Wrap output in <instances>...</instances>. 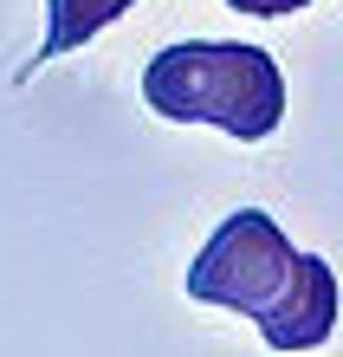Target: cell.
Masks as SVG:
<instances>
[{
	"label": "cell",
	"instance_id": "1",
	"mask_svg": "<svg viewBox=\"0 0 343 357\" xmlns=\"http://www.w3.org/2000/svg\"><path fill=\"white\" fill-rule=\"evenodd\" d=\"M188 299L246 312L272 351H317L337 331V273L324 254H298L266 208H240L188 266Z\"/></svg>",
	"mask_w": 343,
	"mask_h": 357
},
{
	"label": "cell",
	"instance_id": "2",
	"mask_svg": "<svg viewBox=\"0 0 343 357\" xmlns=\"http://www.w3.org/2000/svg\"><path fill=\"white\" fill-rule=\"evenodd\" d=\"M149 111L168 123H221L240 143H266L285 123V78L246 39H175L143 72Z\"/></svg>",
	"mask_w": 343,
	"mask_h": 357
},
{
	"label": "cell",
	"instance_id": "3",
	"mask_svg": "<svg viewBox=\"0 0 343 357\" xmlns=\"http://www.w3.org/2000/svg\"><path fill=\"white\" fill-rule=\"evenodd\" d=\"M136 0H46V46H39V66L58 52H78L84 39H97L111 20H123Z\"/></svg>",
	"mask_w": 343,
	"mask_h": 357
},
{
	"label": "cell",
	"instance_id": "4",
	"mask_svg": "<svg viewBox=\"0 0 343 357\" xmlns=\"http://www.w3.org/2000/svg\"><path fill=\"white\" fill-rule=\"evenodd\" d=\"M233 13H253V20H285V13H305L311 0H227Z\"/></svg>",
	"mask_w": 343,
	"mask_h": 357
}]
</instances>
